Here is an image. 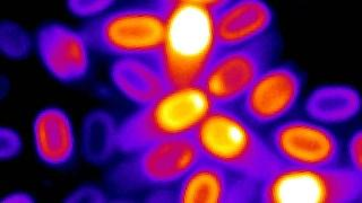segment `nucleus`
I'll return each instance as SVG.
<instances>
[{"mask_svg": "<svg viewBox=\"0 0 362 203\" xmlns=\"http://www.w3.org/2000/svg\"><path fill=\"white\" fill-rule=\"evenodd\" d=\"M259 184L203 158L177 184L173 199L179 203L257 202Z\"/></svg>", "mask_w": 362, "mask_h": 203, "instance_id": "nucleus-10", "label": "nucleus"}, {"mask_svg": "<svg viewBox=\"0 0 362 203\" xmlns=\"http://www.w3.org/2000/svg\"><path fill=\"white\" fill-rule=\"evenodd\" d=\"M128 155L111 174L113 185L124 191L167 189L203 159L192 135L156 141Z\"/></svg>", "mask_w": 362, "mask_h": 203, "instance_id": "nucleus-6", "label": "nucleus"}, {"mask_svg": "<svg viewBox=\"0 0 362 203\" xmlns=\"http://www.w3.org/2000/svg\"><path fill=\"white\" fill-rule=\"evenodd\" d=\"M168 11L163 1L113 11L90 24L85 37L105 54L158 56L167 34Z\"/></svg>", "mask_w": 362, "mask_h": 203, "instance_id": "nucleus-5", "label": "nucleus"}, {"mask_svg": "<svg viewBox=\"0 0 362 203\" xmlns=\"http://www.w3.org/2000/svg\"><path fill=\"white\" fill-rule=\"evenodd\" d=\"M22 148L20 135L14 130L3 128L0 131V157L9 159L15 157Z\"/></svg>", "mask_w": 362, "mask_h": 203, "instance_id": "nucleus-19", "label": "nucleus"}, {"mask_svg": "<svg viewBox=\"0 0 362 203\" xmlns=\"http://www.w3.org/2000/svg\"><path fill=\"white\" fill-rule=\"evenodd\" d=\"M103 200L101 193L99 191H94L93 189H82L81 191L75 192L67 202H82V201H90V202H101Z\"/></svg>", "mask_w": 362, "mask_h": 203, "instance_id": "nucleus-21", "label": "nucleus"}, {"mask_svg": "<svg viewBox=\"0 0 362 203\" xmlns=\"http://www.w3.org/2000/svg\"><path fill=\"white\" fill-rule=\"evenodd\" d=\"M33 197L26 193H13L4 199V203H31L33 202Z\"/></svg>", "mask_w": 362, "mask_h": 203, "instance_id": "nucleus-22", "label": "nucleus"}, {"mask_svg": "<svg viewBox=\"0 0 362 203\" xmlns=\"http://www.w3.org/2000/svg\"><path fill=\"white\" fill-rule=\"evenodd\" d=\"M192 137L204 159L258 182L283 166L267 139L235 107H213Z\"/></svg>", "mask_w": 362, "mask_h": 203, "instance_id": "nucleus-2", "label": "nucleus"}, {"mask_svg": "<svg viewBox=\"0 0 362 203\" xmlns=\"http://www.w3.org/2000/svg\"><path fill=\"white\" fill-rule=\"evenodd\" d=\"M213 107L201 85L169 88L119 124L116 149L132 154L156 141L192 135Z\"/></svg>", "mask_w": 362, "mask_h": 203, "instance_id": "nucleus-3", "label": "nucleus"}, {"mask_svg": "<svg viewBox=\"0 0 362 203\" xmlns=\"http://www.w3.org/2000/svg\"><path fill=\"white\" fill-rule=\"evenodd\" d=\"M361 109L358 90L345 85H326L309 95L305 104L309 118L320 124H339L350 121Z\"/></svg>", "mask_w": 362, "mask_h": 203, "instance_id": "nucleus-15", "label": "nucleus"}, {"mask_svg": "<svg viewBox=\"0 0 362 203\" xmlns=\"http://www.w3.org/2000/svg\"><path fill=\"white\" fill-rule=\"evenodd\" d=\"M117 90L139 107L150 104L169 90L158 56H124L111 66Z\"/></svg>", "mask_w": 362, "mask_h": 203, "instance_id": "nucleus-13", "label": "nucleus"}, {"mask_svg": "<svg viewBox=\"0 0 362 203\" xmlns=\"http://www.w3.org/2000/svg\"><path fill=\"white\" fill-rule=\"evenodd\" d=\"M274 14L260 0L226 1L214 11V30L218 49L235 48L254 42L271 33Z\"/></svg>", "mask_w": 362, "mask_h": 203, "instance_id": "nucleus-11", "label": "nucleus"}, {"mask_svg": "<svg viewBox=\"0 0 362 203\" xmlns=\"http://www.w3.org/2000/svg\"><path fill=\"white\" fill-rule=\"evenodd\" d=\"M112 5L113 1H107V0H96V1L73 0V1H68L69 11L79 17H90L101 14L107 8H110Z\"/></svg>", "mask_w": 362, "mask_h": 203, "instance_id": "nucleus-18", "label": "nucleus"}, {"mask_svg": "<svg viewBox=\"0 0 362 203\" xmlns=\"http://www.w3.org/2000/svg\"><path fill=\"white\" fill-rule=\"evenodd\" d=\"M116 128L103 113L92 114L85 125V150L92 161H101L110 155L115 146Z\"/></svg>", "mask_w": 362, "mask_h": 203, "instance_id": "nucleus-16", "label": "nucleus"}, {"mask_svg": "<svg viewBox=\"0 0 362 203\" xmlns=\"http://www.w3.org/2000/svg\"><path fill=\"white\" fill-rule=\"evenodd\" d=\"M267 141L275 156L286 166H337L341 158L337 135L325 125L303 118L277 123Z\"/></svg>", "mask_w": 362, "mask_h": 203, "instance_id": "nucleus-8", "label": "nucleus"}, {"mask_svg": "<svg viewBox=\"0 0 362 203\" xmlns=\"http://www.w3.org/2000/svg\"><path fill=\"white\" fill-rule=\"evenodd\" d=\"M167 34L158 61L169 88L199 85L218 51L214 11L223 1H163Z\"/></svg>", "mask_w": 362, "mask_h": 203, "instance_id": "nucleus-1", "label": "nucleus"}, {"mask_svg": "<svg viewBox=\"0 0 362 203\" xmlns=\"http://www.w3.org/2000/svg\"><path fill=\"white\" fill-rule=\"evenodd\" d=\"M303 78L290 66L269 67L252 85L235 109L256 128L276 124L293 110Z\"/></svg>", "mask_w": 362, "mask_h": 203, "instance_id": "nucleus-9", "label": "nucleus"}, {"mask_svg": "<svg viewBox=\"0 0 362 203\" xmlns=\"http://www.w3.org/2000/svg\"><path fill=\"white\" fill-rule=\"evenodd\" d=\"M4 52L11 58H22L28 52L30 41L25 32L11 23H4L0 34Z\"/></svg>", "mask_w": 362, "mask_h": 203, "instance_id": "nucleus-17", "label": "nucleus"}, {"mask_svg": "<svg viewBox=\"0 0 362 203\" xmlns=\"http://www.w3.org/2000/svg\"><path fill=\"white\" fill-rule=\"evenodd\" d=\"M34 144L37 155L51 166H60L73 157L75 149L71 120L59 109L39 113L33 125Z\"/></svg>", "mask_w": 362, "mask_h": 203, "instance_id": "nucleus-14", "label": "nucleus"}, {"mask_svg": "<svg viewBox=\"0 0 362 203\" xmlns=\"http://www.w3.org/2000/svg\"><path fill=\"white\" fill-rule=\"evenodd\" d=\"M40 56L52 76L75 82L88 73V42L78 32L60 24L45 26L37 35Z\"/></svg>", "mask_w": 362, "mask_h": 203, "instance_id": "nucleus-12", "label": "nucleus"}, {"mask_svg": "<svg viewBox=\"0 0 362 203\" xmlns=\"http://www.w3.org/2000/svg\"><path fill=\"white\" fill-rule=\"evenodd\" d=\"M362 197V174L351 167L283 165L262 180L263 203H352Z\"/></svg>", "mask_w": 362, "mask_h": 203, "instance_id": "nucleus-4", "label": "nucleus"}, {"mask_svg": "<svg viewBox=\"0 0 362 203\" xmlns=\"http://www.w3.org/2000/svg\"><path fill=\"white\" fill-rule=\"evenodd\" d=\"M362 133L361 130H356L351 135L348 144V157L350 161V167L356 172L362 174Z\"/></svg>", "mask_w": 362, "mask_h": 203, "instance_id": "nucleus-20", "label": "nucleus"}, {"mask_svg": "<svg viewBox=\"0 0 362 203\" xmlns=\"http://www.w3.org/2000/svg\"><path fill=\"white\" fill-rule=\"evenodd\" d=\"M274 34L235 48L218 49L199 85L214 106L235 107L276 54Z\"/></svg>", "mask_w": 362, "mask_h": 203, "instance_id": "nucleus-7", "label": "nucleus"}]
</instances>
